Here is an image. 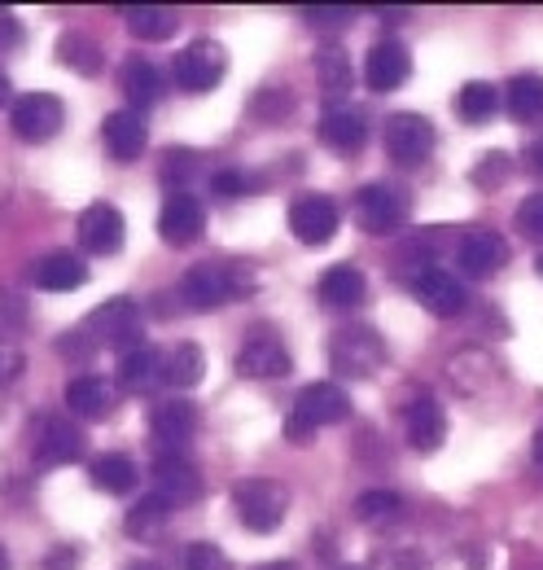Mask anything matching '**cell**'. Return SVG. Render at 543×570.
<instances>
[{"label": "cell", "instance_id": "6da1fadb", "mask_svg": "<svg viewBox=\"0 0 543 570\" xmlns=\"http://www.w3.org/2000/svg\"><path fill=\"white\" fill-rule=\"evenodd\" d=\"M255 289V273L250 264H194L180 282V298L194 312H215L228 298H241Z\"/></svg>", "mask_w": 543, "mask_h": 570}, {"label": "cell", "instance_id": "7a4b0ae2", "mask_svg": "<svg viewBox=\"0 0 543 570\" xmlns=\"http://www.w3.org/2000/svg\"><path fill=\"white\" fill-rule=\"evenodd\" d=\"M346 417H351V395L342 391L338 382H312V386H303L298 400H294V413H289V422H285V439L303 448V443L316 439L320 426H338Z\"/></svg>", "mask_w": 543, "mask_h": 570}, {"label": "cell", "instance_id": "3957f363", "mask_svg": "<svg viewBox=\"0 0 543 570\" xmlns=\"http://www.w3.org/2000/svg\"><path fill=\"white\" fill-rule=\"evenodd\" d=\"M83 338L92 347H110L119 356H128L136 347H145V321L132 298H106L97 312H88L83 321Z\"/></svg>", "mask_w": 543, "mask_h": 570}, {"label": "cell", "instance_id": "277c9868", "mask_svg": "<svg viewBox=\"0 0 543 570\" xmlns=\"http://www.w3.org/2000/svg\"><path fill=\"white\" fill-rule=\"evenodd\" d=\"M233 509H237V518H241L250 531L268 535V531H276V527L285 522L289 492H285L276 479H241V483L233 488Z\"/></svg>", "mask_w": 543, "mask_h": 570}, {"label": "cell", "instance_id": "5b68a950", "mask_svg": "<svg viewBox=\"0 0 543 570\" xmlns=\"http://www.w3.org/2000/svg\"><path fill=\"white\" fill-rule=\"evenodd\" d=\"M407 212H412V203H407V194L399 185L377 180V185H364V189L355 194V224H359L364 233H373V237L399 233L407 224Z\"/></svg>", "mask_w": 543, "mask_h": 570}, {"label": "cell", "instance_id": "8992f818", "mask_svg": "<svg viewBox=\"0 0 543 570\" xmlns=\"http://www.w3.org/2000/svg\"><path fill=\"white\" fill-rule=\"evenodd\" d=\"M329 364L338 368L342 377H368L386 364V338L368 325H351L338 330L334 343H329Z\"/></svg>", "mask_w": 543, "mask_h": 570}, {"label": "cell", "instance_id": "52a82bcc", "mask_svg": "<svg viewBox=\"0 0 543 570\" xmlns=\"http://www.w3.org/2000/svg\"><path fill=\"white\" fill-rule=\"evenodd\" d=\"M9 124H13V137L18 141H31V145L53 141L62 132V124H67V106L53 92H27V97L13 101Z\"/></svg>", "mask_w": 543, "mask_h": 570}, {"label": "cell", "instance_id": "ba28073f", "mask_svg": "<svg viewBox=\"0 0 543 570\" xmlns=\"http://www.w3.org/2000/svg\"><path fill=\"white\" fill-rule=\"evenodd\" d=\"M382 141H386V154H391L399 167H421V163L434 154V141H438V137H434V124H430L425 115L399 110V115L386 119Z\"/></svg>", "mask_w": 543, "mask_h": 570}, {"label": "cell", "instance_id": "9c48e42d", "mask_svg": "<svg viewBox=\"0 0 543 570\" xmlns=\"http://www.w3.org/2000/svg\"><path fill=\"white\" fill-rule=\"evenodd\" d=\"M233 368H237L241 377H285V373L294 368V360L285 352V343L276 338V330L255 325L250 338L241 343L237 360H233Z\"/></svg>", "mask_w": 543, "mask_h": 570}, {"label": "cell", "instance_id": "30bf717a", "mask_svg": "<svg viewBox=\"0 0 543 570\" xmlns=\"http://www.w3.org/2000/svg\"><path fill=\"white\" fill-rule=\"evenodd\" d=\"M228 71V53H224V45H215V40H194L180 58H176V83L185 88V92H210L219 79Z\"/></svg>", "mask_w": 543, "mask_h": 570}, {"label": "cell", "instance_id": "8fae6325", "mask_svg": "<svg viewBox=\"0 0 543 570\" xmlns=\"http://www.w3.org/2000/svg\"><path fill=\"white\" fill-rule=\"evenodd\" d=\"M289 228H294V237H298L303 246H325V242L338 233V207H334V198H325V194H303V198H294V207H289Z\"/></svg>", "mask_w": 543, "mask_h": 570}, {"label": "cell", "instance_id": "7c38bea8", "mask_svg": "<svg viewBox=\"0 0 543 570\" xmlns=\"http://www.w3.org/2000/svg\"><path fill=\"white\" fill-rule=\"evenodd\" d=\"M456 264H461L465 277H477V282H482V277H495V273L509 264V242H504L500 233H491V228H474V233L461 237Z\"/></svg>", "mask_w": 543, "mask_h": 570}, {"label": "cell", "instance_id": "4fadbf2b", "mask_svg": "<svg viewBox=\"0 0 543 570\" xmlns=\"http://www.w3.org/2000/svg\"><path fill=\"white\" fill-rule=\"evenodd\" d=\"M412 289H416L421 307L434 312V316H461L465 303H470V294H465L461 277H452L447 268H416Z\"/></svg>", "mask_w": 543, "mask_h": 570}, {"label": "cell", "instance_id": "5bb4252c", "mask_svg": "<svg viewBox=\"0 0 543 570\" xmlns=\"http://www.w3.org/2000/svg\"><path fill=\"white\" fill-rule=\"evenodd\" d=\"M206 228V212L194 194H171L158 212V237L167 246H194Z\"/></svg>", "mask_w": 543, "mask_h": 570}, {"label": "cell", "instance_id": "9a60e30c", "mask_svg": "<svg viewBox=\"0 0 543 570\" xmlns=\"http://www.w3.org/2000/svg\"><path fill=\"white\" fill-rule=\"evenodd\" d=\"M149 474H154V492L167 497L171 504H185V500L203 497V470L189 456H180V452H162Z\"/></svg>", "mask_w": 543, "mask_h": 570}, {"label": "cell", "instance_id": "2e32d148", "mask_svg": "<svg viewBox=\"0 0 543 570\" xmlns=\"http://www.w3.org/2000/svg\"><path fill=\"white\" fill-rule=\"evenodd\" d=\"M124 233H128V224H124L119 207H110V203H92L79 215V246L88 255H115L124 246Z\"/></svg>", "mask_w": 543, "mask_h": 570}, {"label": "cell", "instance_id": "e0dca14e", "mask_svg": "<svg viewBox=\"0 0 543 570\" xmlns=\"http://www.w3.org/2000/svg\"><path fill=\"white\" fill-rule=\"evenodd\" d=\"M198 409L189 404V400H162V404H154V413H149V434L167 448V452H180V448H189V439L198 434Z\"/></svg>", "mask_w": 543, "mask_h": 570}, {"label": "cell", "instance_id": "ac0fdd59", "mask_svg": "<svg viewBox=\"0 0 543 570\" xmlns=\"http://www.w3.org/2000/svg\"><path fill=\"white\" fill-rule=\"evenodd\" d=\"M101 141H106V154L115 163H136L145 154V145H149V128H145L140 110H128V106L110 110L106 124H101Z\"/></svg>", "mask_w": 543, "mask_h": 570}, {"label": "cell", "instance_id": "d6986e66", "mask_svg": "<svg viewBox=\"0 0 543 570\" xmlns=\"http://www.w3.org/2000/svg\"><path fill=\"white\" fill-rule=\"evenodd\" d=\"M83 456V434L67 417H45L36 426V461L40 465H70Z\"/></svg>", "mask_w": 543, "mask_h": 570}, {"label": "cell", "instance_id": "ffe728a7", "mask_svg": "<svg viewBox=\"0 0 543 570\" xmlns=\"http://www.w3.org/2000/svg\"><path fill=\"white\" fill-rule=\"evenodd\" d=\"M407 71H412V58H407V49L399 40H377V45L368 49L364 79H368L373 92H395V88H404Z\"/></svg>", "mask_w": 543, "mask_h": 570}, {"label": "cell", "instance_id": "44dd1931", "mask_svg": "<svg viewBox=\"0 0 543 570\" xmlns=\"http://www.w3.org/2000/svg\"><path fill=\"white\" fill-rule=\"evenodd\" d=\"M167 382V356L158 347H136L128 356H119V386L132 395H149Z\"/></svg>", "mask_w": 543, "mask_h": 570}, {"label": "cell", "instance_id": "7402d4cb", "mask_svg": "<svg viewBox=\"0 0 543 570\" xmlns=\"http://www.w3.org/2000/svg\"><path fill=\"white\" fill-rule=\"evenodd\" d=\"M67 409L75 417H88V422H106L115 413V386L97 373H83L67 386Z\"/></svg>", "mask_w": 543, "mask_h": 570}, {"label": "cell", "instance_id": "603a6c76", "mask_svg": "<svg viewBox=\"0 0 543 570\" xmlns=\"http://www.w3.org/2000/svg\"><path fill=\"white\" fill-rule=\"evenodd\" d=\"M447 439V413L434 395H421L407 404V443L416 452H434L438 443Z\"/></svg>", "mask_w": 543, "mask_h": 570}, {"label": "cell", "instance_id": "cb8c5ba5", "mask_svg": "<svg viewBox=\"0 0 543 570\" xmlns=\"http://www.w3.org/2000/svg\"><path fill=\"white\" fill-rule=\"evenodd\" d=\"M320 141L329 145V149H342V154H355V149H364V141H368V124L351 106H329L320 115Z\"/></svg>", "mask_w": 543, "mask_h": 570}, {"label": "cell", "instance_id": "d4e9b609", "mask_svg": "<svg viewBox=\"0 0 543 570\" xmlns=\"http://www.w3.org/2000/svg\"><path fill=\"white\" fill-rule=\"evenodd\" d=\"M171 513H176V504H171V500L158 497V492H149V497H140L132 509H128V522H124V527H128V535H132V540L154 544V540L171 527Z\"/></svg>", "mask_w": 543, "mask_h": 570}, {"label": "cell", "instance_id": "484cf974", "mask_svg": "<svg viewBox=\"0 0 543 570\" xmlns=\"http://www.w3.org/2000/svg\"><path fill=\"white\" fill-rule=\"evenodd\" d=\"M136 479H140V470H136V461L128 452H106V456H97L92 470H88V483H92L97 492H106V497H128L136 488Z\"/></svg>", "mask_w": 543, "mask_h": 570}, {"label": "cell", "instance_id": "4316f807", "mask_svg": "<svg viewBox=\"0 0 543 570\" xmlns=\"http://www.w3.org/2000/svg\"><path fill=\"white\" fill-rule=\"evenodd\" d=\"M83 282H88V268L70 250H53V255H45L36 264V285L49 289V294H67V289H79Z\"/></svg>", "mask_w": 543, "mask_h": 570}, {"label": "cell", "instance_id": "83f0119b", "mask_svg": "<svg viewBox=\"0 0 543 570\" xmlns=\"http://www.w3.org/2000/svg\"><path fill=\"white\" fill-rule=\"evenodd\" d=\"M364 294H368V282H364V273H359L355 264H334V268L320 277V298H325L329 307L351 312V307L364 303Z\"/></svg>", "mask_w": 543, "mask_h": 570}, {"label": "cell", "instance_id": "f1b7e54d", "mask_svg": "<svg viewBox=\"0 0 543 570\" xmlns=\"http://www.w3.org/2000/svg\"><path fill=\"white\" fill-rule=\"evenodd\" d=\"M119 88H124V97H128V110H145V106H154V101L162 97V71L136 58V62H128V67L119 71Z\"/></svg>", "mask_w": 543, "mask_h": 570}, {"label": "cell", "instance_id": "f546056e", "mask_svg": "<svg viewBox=\"0 0 543 570\" xmlns=\"http://www.w3.org/2000/svg\"><path fill=\"white\" fill-rule=\"evenodd\" d=\"M509 115L517 124H543V75L526 71L509 79Z\"/></svg>", "mask_w": 543, "mask_h": 570}, {"label": "cell", "instance_id": "4dcf8cb0", "mask_svg": "<svg viewBox=\"0 0 543 570\" xmlns=\"http://www.w3.org/2000/svg\"><path fill=\"white\" fill-rule=\"evenodd\" d=\"M316 79H320V92L338 106V101H346V92H351V83H355V71H351V58L342 53V49H320L316 53Z\"/></svg>", "mask_w": 543, "mask_h": 570}, {"label": "cell", "instance_id": "1f68e13d", "mask_svg": "<svg viewBox=\"0 0 543 570\" xmlns=\"http://www.w3.org/2000/svg\"><path fill=\"white\" fill-rule=\"evenodd\" d=\"M495 110H500V88L486 83V79H470V83L456 92V115H461L465 124H486Z\"/></svg>", "mask_w": 543, "mask_h": 570}, {"label": "cell", "instance_id": "d6a6232c", "mask_svg": "<svg viewBox=\"0 0 543 570\" xmlns=\"http://www.w3.org/2000/svg\"><path fill=\"white\" fill-rule=\"evenodd\" d=\"M128 27H132L136 40H167V36H176L180 18L167 4H132L128 9Z\"/></svg>", "mask_w": 543, "mask_h": 570}, {"label": "cell", "instance_id": "836d02e7", "mask_svg": "<svg viewBox=\"0 0 543 570\" xmlns=\"http://www.w3.org/2000/svg\"><path fill=\"white\" fill-rule=\"evenodd\" d=\"M206 373V356L198 343H180L171 356H167V382L171 386H180V391H189V386H198Z\"/></svg>", "mask_w": 543, "mask_h": 570}, {"label": "cell", "instance_id": "e575fe53", "mask_svg": "<svg viewBox=\"0 0 543 570\" xmlns=\"http://www.w3.org/2000/svg\"><path fill=\"white\" fill-rule=\"evenodd\" d=\"M355 518L364 527H386V522H399L404 518V497L399 492H364L355 500Z\"/></svg>", "mask_w": 543, "mask_h": 570}, {"label": "cell", "instance_id": "d590c367", "mask_svg": "<svg viewBox=\"0 0 543 570\" xmlns=\"http://www.w3.org/2000/svg\"><path fill=\"white\" fill-rule=\"evenodd\" d=\"M58 62H67L70 71L79 75H97L101 71V49H97V40H88L79 31H67L58 40Z\"/></svg>", "mask_w": 543, "mask_h": 570}, {"label": "cell", "instance_id": "8d00e7d4", "mask_svg": "<svg viewBox=\"0 0 543 570\" xmlns=\"http://www.w3.org/2000/svg\"><path fill=\"white\" fill-rule=\"evenodd\" d=\"M194 176H198V154H189V149L167 154L162 185H171V194H189V180H194Z\"/></svg>", "mask_w": 543, "mask_h": 570}, {"label": "cell", "instance_id": "74e56055", "mask_svg": "<svg viewBox=\"0 0 543 570\" xmlns=\"http://www.w3.org/2000/svg\"><path fill=\"white\" fill-rule=\"evenodd\" d=\"M180 567L185 570H233V562H228V553H224L219 544H210V540H194V544L185 549Z\"/></svg>", "mask_w": 543, "mask_h": 570}, {"label": "cell", "instance_id": "f35d334b", "mask_svg": "<svg viewBox=\"0 0 543 570\" xmlns=\"http://www.w3.org/2000/svg\"><path fill=\"white\" fill-rule=\"evenodd\" d=\"M517 228H522L526 242H543V194L522 198V207H517Z\"/></svg>", "mask_w": 543, "mask_h": 570}, {"label": "cell", "instance_id": "ab89813d", "mask_svg": "<svg viewBox=\"0 0 543 570\" xmlns=\"http://www.w3.org/2000/svg\"><path fill=\"white\" fill-rule=\"evenodd\" d=\"M250 185H255V180H250L246 171H233V167H224V171L210 176V194H219V198H246Z\"/></svg>", "mask_w": 543, "mask_h": 570}, {"label": "cell", "instance_id": "60d3db41", "mask_svg": "<svg viewBox=\"0 0 543 570\" xmlns=\"http://www.w3.org/2000/svg\"><path fill=\"white\" fill-rule=\"evenodd\" d=\"M303 18H307V22H316V27H346V22L355 18V9H338V4H312V9H303Z\"/></svg>", "mask_w": 543, "mask_h": 570}, {"label": "cell", "instance_id": "b9f144b4", "mask_svg": "<svg viewBox=\"0 0 543 570\" xmlns=\"http://www.w3.org/2000/svg\"><path fill=\"white\" fill-rule=\"evenodd\" d=\"M504 176H509V158H504V154H486L482 167H474V180L482 189H486V185H500Z\"/></svg>", "mask_w": 543, "mask_h": 570}, {"label": "cell", "instance_id": "7bdbcfd3", "mask_svg": "<svg viewBox=\"0 0 543 570\" xmlns=\"http://www.w3.org/2000/svg\"><path fill=\"white\" fill-rule=\"evenodd\" d=\"M18 373H22V352L9 338H0V386H9Z\"/></svg>", "mask_w": 543, "mask_h": 570}, {"label": "cell", "instance_id": "ee69618b", "mask_svg": "<svg viewBox=\"0 0 543 570\" xmlns=\"http://www.w3.org/2000/svg\"><path fill=\"white\" fill-rule=\"evenodd\" d=\"M79 567V549L75 544H58L49 558H45V570H75Z\"/></svg>", "mask_w": 543, "mask_h": 570}, {"label": "cell", "instance_id": "f6af8a7d", "mask_svg": "<svg viewBox=\"0 0 543 570\" xmlns=\"http://www.w3.org/2000/svg\"><path fill=\"white\" fill-rule=\"evenodd\" d=\"M22 40V27H18V18L13 13H0V49H13Z\"/></svg>", "mask_w": 543, "mask_h": 570}, {"label": "cell", "instance_id": "bcb514c9", "mask_svg": "<svg viewBox=\"0 0 543 570\" xmlns=\"http://www.w3.org/2000/svg\"><path fill=\"white\" fill-rule=\"evenodd\" d=\"M531 167H535V171L543 176V141L535 145V149H531Z\"/></svg>", "mask_w": 543, "mask_h": 570}, {"label": "cell", "instance_id": "7dc6e473", "mask_svg": "<svg viewBox=\"0 0 543 570\" xmlns=\"http://www.w3.org/2000/svg\"><path fill=\"white\" fill-rule=\"evenodd\" d=\"M9 97H13V88H9V79L0 71V106H9Z\"/></svg>", "mask_w": 543, "mask_h": 570}, {"label": "cell", "instance_id": "c3c4849f", "mask_svg": "<svg viewBox=\"0 0 543 570\" xmlns=\"http://www.w3.org/2000/svg\"><path fill=\"white\" fill-rule=\"evenodd\" d=\"M535 465H543V426L535 430Z\"/></svg>", "mask_w": 543, "mask_h": 570}, {"label": "cell", "instance_id": "681fc988", "mask_svg": "<svg viewBox=\"0 0 543 570\" xmlns=\"http://www.w3.org/2000/svg\"><path fill=\"white\" fill-rule=\"evenodd\" d=\"M255 570H298L294 562H264V567H255Z\"/></svg>", "mask_w": 543, "mask_h": 570}, {"label": "cell", "instance_id": "f907efd6", "mask_svg": "<svg viewBox=\"0 0 543 570\" xmlns=\"http://www.w3.org/2000/svg\"><path fill=\"white\" fill-rule=\"evenodd\" d=\"M128 570H162V567H158V562H132Z\"/></svg>", "mask_w": 543, "mask_h": 570}, {"label": "cell", "instance_id": "816d5d0a", "mask_svg": "<svg viewBox=\"0 0 543 570\" xmlns=\"http://www.w3.org/2000/svg\"><path fill=\"white\" fill-rule=\"evenodd\" d=\"M0 570H9V553H4V544H0Z\"/></svg>", "mask_w": 543, "mask_h": 570}, {"label": "cell", "instance_id": "f5cc1de1", "mask_svg": "<svg viewBox=\"0 0 543 570\" xmlns=\"http://www.w3.org/2000/svg\"><path fill=\"white\" fill-rule=\"evenodd\" d=\"M540 277H543V255H540Z\"/></svg>", "mask_w": 543, "mask_h": 570}, {"label": "cell", "instance_id": "db71d44e", "mask_svg": "<svg viewBox=\"0 0 543 570\" xmlns=\"http://www.w3.org/2000/svg\"><path fill=\"white\" fill-rule=\"evenodd\" d=\"M342 570H359V567H342Z\"/></svg>", "mask_w": 543, "mask_h": 570}]
</instances>
